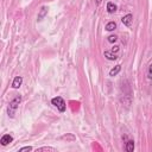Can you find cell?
Here are the masks:
<instances>
[{
	"label": "cell",
	"mask_w": 152,
	"mask_h": 152,
	"mask_svg": "<svg viewBox=\"0 0 152 152\" xmlns=\"http://www.w3.org/2000/svg\"><path fill=\"white\" fill-rule=\"evenodd\" d=\"M21 102V96L20 95H17L14 99H12L8 103V116L10 118H13L14 116V113L17 110V108L19 107V103Z\"/></svg>",
	"instance_id": "obj_1"
},
{
	"label": "cell",
	"mask_w": 152,
	"mask_h": 152,
	"mask_svg": "<svg viewBox=\"0 0 152 152\" xmlns=\"http://www.w3.org/2000/svg\"><path fill=\"white\" fill-rule=\"evenodd\" d=\"M51 103L61 112V113H63V112H65V109H66V104H65V101L61 97V96H56V97H53L52 100H51Z\"/></svg>",
	"instance_id": "obj_2"
},
{
	"label": "cell",
	"mask_w": 152,
	"mask_h": 152,
	"mask_svg": "<svg viewBox=\"0 0 152 152\" xmlns=\"http://www.w3.org/2000/svg\"><path fill=\"white\" fill-rule=\"evenodd\" d=\"M48 12H49V8H48L46 6H42V7H40V10H39V13H38V17H37V20H38V21H42V20L44 19V17L48 14Z\"/></svg>",
	"instance_id": "obj_3"
},
{
	"label": "cell",
	"mask_w": 152,
	"mask_h": 152,
	"mask_svg": "<svg viewBox=\"0 0 152 152\" xmlns=\"http://www.w3.org/2000/svg\"><path fill=\"white\" fill-rule=\"evenodd\" d=\"M12 141H13V137L10 135V134H4V135L1 137V139H0V142H1L2 146H6V145H8V144L12 142Z\"/></svg>",
	"instance_id": "obj_4"
},
{
	"label": "cell",
	"mask_w": 152,
	"mask_h": 152,
	"mask_svg": "<svg viewBox=\"0 0 152 152\" xmlns=\"http://www.w3.org/2000/svg\"><path fill=\"white\" fill-rule=\"evenodd\" d=\"M132 20H133V15H132V14H126V15H124L122 19H121V21H122V24H124L125 26H131Z\"/></svg>",
	"instance_id": "obj_5"
},
{
	"label": "cell",
	"mask_w": 152,
	"mask_h": 152,
	"mask_svg": "<svg viewBox=\"0 0 152 152\" xmlns=\"http://www.w3.org/2000/svg\"><path fill=\"white\" fill-rule=\"evenodd\" d=\"M21 83H23V77L21 76H15L14 80H13V82H12V87L14 89H18L21 86Z\"/></svg>",
	"instance_id": "obj_6"
},
{
	"label": "cell",
	"mask_w": 152,
	"mask_h": 152,
	"mask_svg": "<svg viewBox=\"0 0 152 152\" xmlns=\"http://www.w3.org/2000/svg\"><path fill=\"white\" fill-rule=\"evenodd\" d=\"M103 55H104V57H106L107 59H109V61H115V59L118 58L116 53H114V55H113V52H112V51H104V52H103Z\"/></svg>",
	"instance_id": "obj_7"
},
{
	"label": "cell",
	"mask_w": 152,
	"mask_h": 152,
	"mask_svg": "<svg viewBox=\"0 0 152 152\" xmlns=\"http://www.w3.org/2000/svg\"><path fill=\"white\" fill-rule=\"evenodd\" d=\"M120 70H121V65L120 64H118V65H115L113 69H110V71H109V76H115V75H118L119 72H120Z\"/></svg>",
	"instance_id": "obj_8"
},
{
	"label": "cell",
	"mask_w": 152,
	"mask_h": 152,
	"mask_svg": "<svg viewBox=\"0 0 152 152\" xmlns=\"http://www.w3.org/2000/svg\"><path fill=\"white\" fill-rule=\"evenodd\" d=\"M125 150L127 152H133V150H134V141L133 140H127L126 146H125Z\"/></svg>",
	"instance_id": "obj_9"
},
{
	"label": "cell",
	"mask_w": 152,
	"mask_h": 152,
	"mask_svg": "<svg viewBox=\"0 0 152 152\" xmlns=\"http://www.w3.org/2000/svg\"><path fill=\"white\" fill-rule=\"evenodd\" d=\"M116 8H118V7H116V5H115L114 2H108V4H107V12H108V13H110V14L114 13V12L116 11Z\"/></svg>",
	"instance_id": "obj_10"
},
{
	"label": "cell",
	"mask_w": 152,
	"mask_h": 152,
	"mask_svg": "<svg viewBox=\"0 0 152 152\" xmlns=\"http://www.w3.org/2000/svg\"><path fill=\"white\" fill-rule=\"evenodd\" d=\"M115 28H116V24H115L114 21L107 23V25H106V30H107V31H114Z\"/></svg>",
	"instance_id": "obj_11"
},
{
	"label": "cell",
	"mask_w": 152,
	"mask_h": 152,
	"mask_svg": "<svg viewBox=\"0 0 152 152\" xmlns=\"http://www.w3.org/2000/svg\"><path fill=\"white\" fill-rule=\"evenodd\" d=\"M37 152H42V151H56L53 147H39L36 150Z\"/></svg>",
	"instance_id": "obj_12"
},
{
	"label": "cell",
	"mask_w": 152,
	"mask_h": 152,
	"mask_svg": "<svg viewBox=\"0 0 152 152\" xmlns=\"http://www.w3.org/2000/svg\"><path fill=\"white\" fill-rule=\"evenodd\" d=\"M147 78L152 81V63L148 65V69H147Z\"/></svg>",
	"instance_id": "obj_13"
},
{
	"label": "cell",
	"mask_w": 152,
	"mask_h": 152,
	"mask_svg": "<svg viewBox=\"0 0 152 152\" xmlns=\"http://www.w3.org/2000/svg\"><path fill=\"white\" fill-rule=\"evenodd\" d=\"M116 39H118V37H116L115 34H110V36L107 38V40H108L109 43H115V42H116Z\"/></svg>",
	"instance_id": "obj_14"
},
{
	"label": "cell",
	"mask_w": 152,
	"mask_h": 152,
	"mask_svg": "<svg viewBox=\"0 0 152 152\" xmlns=\"http://www.w3.org/2000/svg\"><path fill=\"white\" fill-rule=\"evenodd\" d=\"M26 151H32V147L31 146H25V147L19 148V152H26Z\"/></svg>",
	"instance_id": "obj_15"
},
{
	"label": "cell",
	"mask_w": 152,
	"mask_h": 152,
	"mask_svg": "<svg viewBox=\"0 0 152 152\" xmlns=\"http://www.w3.org/2000/svg\"><path fill=\"white\" fill-rule=\"evenodd\" d=\"M110 51H112V52H115V53H116V52L119 51V46H118V45H115V46H113Z\"/></svg>",
	"instance_id": "obj_16"
},
{
	"label": "cell",
	"mask_w": 152,
	"mask_h": 152,
	"mask_svg": "<svg viewBox=\"0 0 152 152\" xmlns=\"http://www.w3.org/2000/svg\"><path fill=\"white\" fill-rule=\"evenodd\" d=\"M101 1H102V0H95V2H96V5H100V4H101Z\"/></svg>",
	"instance_id": "obj_17"
}]
</instances>
